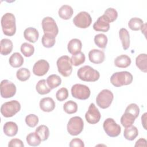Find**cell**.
Here are the masks:
<instances>
[{
    "label": "cell",
    "mask_w": 147,
    "mask_h": 147,
    "mask_svg": "<svg viewBox=\"0 0 147 147\" xmlns=\"http://www.w3.org/2000/svg\"><path fill=\"white\" fill-rule=\"evenodd\" d=\"M2 31L6 36H12L16 32V18L11 13H6L1 18Z\"/></svg>",
    "instance_id": "6da1fadb"
},
{
    "label": "cell",
    "mask_w": 147,
    "mask_h": 147,
    "mask_svg": "<svg viewBox=\"0 0 147 147\" xmlns=\"http://www.w3.org/2000/svg\"><path fill=\"white\" fill-rule=\"evenodd\" d=\"M77 75L80 80L88 82H95L100 77L99 72L90 65L80 67L77 72Z\"/></svg>",
    "instance_id": "7a4b0ae2"
},
{
    "label": "cell",
    "mask_w": 147,
    "mask_h": 147,
    "mask_svg": "<svg viewBox=\"0 0 147 147\" xmlns=\"http://www.w3.org/2000/svg\"><path fill=\"white\" fill-rule=\"evenodd\" d=\"M133 81V75L128 71H121L114 73L111 78V84L117 87L129 85Z\"/></svg>",
    "instance_id": "3957f363"
},
{
    "label": "cell",
    "mask_w": 147,
    "mask_h": 147,
    "mask_svg": "<svg viewBox=\"0 0 147 147\" xmlns=\"http://www.w3.org/2000/svg\"><path fill=\"white\" fill-rule=\"evenodd\" d=\"M59 72L64 77L71 75L72 71V66L71 58L66 55L58 58L56 61Z\"/></svg>",
    "instance_id": "277c9868"
},
{
    "label": "cell",
    "mask_w": 147,
    "mask_h": 147,
    "mask_svg": "<svg viewBox=\"0 0 147 147\" xmlns=\"http://www.w3.org/2000/svg\"><path fill=\"white\" fill-rule=\"evenodd\" d=\"M21 109V105L20 102L16 100H13L5 102L1 107V113L2 115L6 117H11L16 113L20 111Z\"/></svg>",
    "instance_id": "5b68a950"
},
{
    "label": "cell",
    "mask_w": 147,
    "mask_h": 147,
    "mask_svg": "<svg viewBox=\"0 0 147 147\" xmlns=\"http://www.w3.org/2000/svg\"><path fill=\"white\" fill-rule=\"evenodd\" d=\"M113 99L114 95L113 92L108 89H104L98 94L96 98V102L99 107L105 109L111 105Z\"/></svg>",
    "instance_id": "8992f818"
},
{
    "label": "cell",
    "mask_w": 147,
    "mask_h": 147,
    "mask_svg": "<svg viewBox=\"0 0 147 147\" xmlns=\"http://www.w3.org/2000/svg\"><path fill=\"white\" fill-rule=\"evenodd\" d=\"M84 122L82 118L78 116L71 118L67 124V131L71 136L79 134L83 129Z\"/></svg>",
    "instance_id": "52a82bcc"
},
{
    "label": "cell",
    "mask_w": 147,
    "mask_h": 147,
    "mask_svg": "<svg viewBox=\"0 0 147 147\" xmlns=\"http://www.w3.org/2000/svg\"><path fill=\"white\" fill-rule=\"evenodd\" d=\"M103 127L106 134L111 137H117L121 131V126L111 118H108L104 121Z\"/></svg>",
    "instance_id": "ba28073f"
},
{
    "label": "cell",
    "mask_w": 147,
    "mask_h": 147,
    "mask_svg": "<svg viewBox=\"0 0 147 147\" xmlns=\"http://www.w3.org/2000/svg\"><path fill=\"white\" fill-rule=\"evenodd\" d=\"M91 91L88 87L82 84H75L71 88V94L75 98L86 100L90 96Z\"/></svg>",
    "instance_id": "9c48e42d"
},
{
    "label": "cell",
    "mask_w": 147,
    "mask_h": 147,
    "mask_svg": "<svg viewBox=\"0 0 147 147\" xmlns=\"http://www.w3.org/2000/svg\"><path fill=\"white\" fill-rule=\"evenodd\" d=\"M42 28L44 34H49L56 37L59 33L58 26L54 20L51 17H45L42 20Z\"/></svg>",
    "instance_id": "30bf717a"
},
{
    "label": "cell",
    "mask_w": 147,
    "mask_h": 147,
    "mask_svg": "<svg viewBox=\"0 0 147 147\" xmlns=\"http://www.w3.org/2000/svg\"><path fill=\"white\" fill-rule=\"evenodd\" d=\"M92 22V18L90 14L83 11L79 12L73 19L74 25L79 28L85 29L90 26Z\"/></svg>",
    "instance_id": "8fae6325"
},
{
    "label": "cell",
    "mask_w": 147,
    "mask_h": 147,
    "mask_svg": "<svg viewBox=\"0 0 147 147\" xmlns=\"http://www.w3.org/2000/svg\"><path fill=\"white\" fill-rule=\"evenodd\" d=\"M1 95L3 98L13 97L16 92V85L9 80H3L1 82Z\"/></svg>",
    "instance_id": "7c38bea8"
},
{
    "label": "cell",
    "mask_w": 147,
    "mask_h": 147,
    "mask_svg": "<svg viewBox=\"0 0 147 147\" xmlns=\"http://www.w3.org/2000/svg\"><path fill=\"white\" fill-rule=\"evenodd\" d=\"M85 118L87 122L90 124H96L100 121L101 115L94 103H91L88 109L85 114Z\"/></svg>",
    "instance_id": "4fadbf2b"
},
{
    "label": "cell",
    "mask_w": 147,
    "mask_h": 147,
    "mask_svg": "<svg viewBox=\"0 0 147 147\" xmlns=\"http://www.w3.org/2000/svg\"><path fill=\"white\" fill-rule=\"evenodd\" d=\"M49 69V64L44 59L36 61L33 67V72L35 75L42 76L45 75Z\"/></svg>",
    "instance_id": "5bb4252c"
},
{
    "label": "cell",
    "mask_w": 147,
    "mask_h": 147,
    "mask_svg": "<svg viewBox=\"0 0 147 147\" xmlns=\"http://www.w3.org/2000/svg\"><path fill=\"white\" fill-rule=\"evenodd\" d=\"M88 59L92 63L96 64H100L105 60V53L103 51L99 49H92L88 53Z\"/></svg>",
    "instance_id": "9a60e30c"
},
{
    "label": "cell",
    "mask_w": 147,
    "mask_h": 147,
    "mask_svg": "<svg viewBox=\"0 0 147 147\" xmlns=\"http://www.w3.org/2000/svg\"><path fill=\"white\" fill-rule=\"evenodd\" d=\"M93 29L97 32H106L110 29L109 21L103 15L100 16L93 25Z\"/></svg>",
    "instance_id": "2e32d148"
},
{
    "label": "cell",
    "mask_w": 147,
    "mask_h": 147,
    "mask_svg": "<svg viewBox=\"0 0 147 147\" xmlns=\"http://www.w3.org/2000/svg\"><path fill=\"white\" fill-rule=\"evenodd\" d=\"M40 108L44 112H51L55 108V102L52 98L45 97L42 98L40 101Z\"/></svg>",
    "instance_id": "e0dca14e"
},
{
    "label": "cell",
    "mask_w": 147,
    "mask_h": 147,
    "mask_svg": "<svg viewBox=\"0 0 147 147\" xmlns=\"http://www.w3.org/2000/svg\"><path fill=\"white\" fill-rule=\"evenodd\" d=\"M24 36L27 41L32 43H35L38 40L39 33L36 28L29 27L25 29L24 32Z\"/></svg>",
    "instance_id": "ac0fdd59"
},
{
    "label": "cell",
    "mask_w": 147,
    "mask_h": 147,
    "mask_svg": "<svg viewBox=\"0 0 147 147\" xmlns=\"http://www.w3.org/2000/svg\"><path fill=\"white\" fill-rule=\"evenodd\" d=\"M82 48L81 41L78 38H72L68 43L67 49L71 54L75 55L80 52Z\"/></svg>",
    "instance_id": "d6986e66"
},
{
    "label": "cell",
    "mask_w": 147,
    "mask_h": 147,
    "mask_svg": "<svg viewBox=\"0 0 147 147\" xmlns=\"http://www.w3.org/2000/svg\"><path fill=\"white\" fill-rule=\"evenodd\" d=\"M3 130L5 135L9 137H13L17 134L18 129L16 123L9 121L4 124Z\"/></svg>",
    "instance_id": "ffe728a7"
},
{
    "label": "cell",
    "mask_w": 147,
    "mask_h": 147,
    "mask_svg": "<svg viewBox=\"0 0 147 147\" xmlns=\"http://www.w3.org/2000/svg\"><path fill=\"white\" fill-rule=\"evenodd\" d=\"M114 63L116 67L125 68L130 65L131 59L126 55H121L115 59Z\"/></svg>",
    "instance_id": "44dd1931"
},
{
    "label": "cell",
    "mask_w": 147,
    "mask_h": 147,
    "mask_svg": "<svg viewBox=\"0 0 147 147\" xmlns=\"http://www.w3.org/2000/svg\"><path fill=\"white\" fill-rule=\"evenodd\" d=\"M74 13L72 7L68 5H64L61 6L58 11L59 16L63 20H69L71 18Z\"/></svg>",
    "instance_id": "7402d4cb"
},
{
    "label": "cell",
    "mask_w": 147,
    "mask_h": 147,
    "mask_svg": "<svg viewBox=\"0 0 147 147\" xmlns=\"http://www.w3.org/2000/svg\"><path fill=\"white\" fill-rule=\"evenodd\" d=\"M1 54L2 55H7L12 51L13 45L12 41L8 38H3L1 41Z\"/></svg>",
    "instance_id": "603a6c76"
},
{
    "label": "cell",
    "mask_w": 147,
    "mask_h": 147,
    "mask_svg": "<svg viewBox=\"0 0 147 147\" xmlns=\"http://www.w3.org/2000/svg\"><path fill=\"white\" fill-rule=\"evenodd\" d=\"M119 36L123 49L124 50L127 49L130 47V35L129 32L125 28H121L119 31Z\"/></svg>",
    "instance_id": "cb8c5ba5"
},
{
    "label": "cell",
    "mask_w": 147,
    "mask_h": 147,
    "mask_svg": "<svg viewBox=\"0 0 147 147\" xmlns=\"http://www.w3.org/2000/svg\"><path fill=\"white\" fill-rule=\"evenodd\" d=\"M9 63L11 67L14 68H18L23 64L24 58L20 53L14 52L10 57Z\"/></svg>",
    "instance_id": "d4e9b609"
},
{
    "label": "cell",
    "mask_w": 147,
    "mask_h": 147,
    "mask_svg": "<svg viewBox=\"0 0 147 147\" xmlns=\"http://www.w3.org/2000/svg\"><path fill=\"white\" fill-rule=\"evenodd\" d=\"M136 66L141 71L147 72V55L146 53H141L136 59Z\"/></svg>",
    "instance_id": "484cf974"
},
{
    "label": "cell",
    "mask_w": 147,
    "mask_h": 147,
    "mask_svg": "<svg viewBox=\"0 0 147 147\" xmlns=\"http://www.w3.org/2000/svg\"><path fill=\"white\" fill-rule=\"evenodd\" d=\"M138 135L137 128L133 125L125 127L123 132L124 137L129 141L134 140Z\"/></svg>",
    "instance_id": "4316f807"
},
{
    "label": "cell",
    "mask_w": 147,
    "mask_h": 147,
    "mask_svg": "<svg viewBox=\"0 0 147 147\" xmlns=\"http://www.w3.org/2000/svg\"><path fill=\"white\" fill-rule=\"evenodd\" d=\"M144 21L140 18L138 17H133L131 18L128 22L129 28L134 31L141 30L144 26Z\"/></svg>",
    "instance_id": "83f0119b"
},
{
    "label": "cell",
    "mask_w": 147,
    "mask_h": 147,
    "mask_svg": "<svg viewBox=\"0 0 147 147\" xmlns=\"http://www.w3.org/2000/svg\"><path fill=\"white\" fill-rule=\"evenodd\" d=\"M47 83L49 87L52 90L59 86L61 83V79L59 76L56 74H52L49 75L47 79Z\"/></svg>",
    "instance_id": "f1b7e54d"
},
{
    "label": "cell",
    "mask_w": 147,
    "mask_h": 147,
    "mask_svg": "<svg viewBox=\"0 0 147 147\" xmlns=\"http://www.w3.org/2000/svg\"><path fill=\"white\" fill-rule=\"evenodd\" d=\"M36 90L37 92L41 95H45L48 94L51 89L47 84V81L45 79L40 80L36 84Z\"/></svg>",
    "instance_id": "f546056e"
},
{
    "label": "cell",
    "mask_w": 147,
    "mask_h": 147,
    "mask_svg": "<svg viewBox=\"0 0 147 147\" xmlns=\"http://www.w3.org/2000/svg\"><path fill=\"white\" fill-rule=\"evenodd\" d=\"M26 142L30 146H38L41 141L39 136L35 132H32L28 134L26 136Z\"/></svg>",
    "instance_id": "4dcf8cb0"
},
{
    "label": "cell",
    "mask_w": 147,
    "mask_h": 147,
    "mask_svg": "<svg viewBox=\"0 0 147 147\" xmlns=\"http://www.w3.org/2000/svg\"><path fill=\"white\" fill-rule=\"evenodd\" d=\"M136 118L132 114L125 112L121 118V123L122 125L125 127H128L132 125Z\"/></svg>",
    "instance_id": "1f68e13d"
},
{
    "label": "cell",
    "mask_w": 147,
    "mask_h": 147,
    "mask_svg": "<svg viewBox=\"0 0 147 147\" xmlns=\"http://www.w3.org/2000/svg\"><path fill=\"white\" fill-rule=\"evenodd\" d=\"M36 133L39 136L42 141L47 140L49 136V128L44 125L38 126L36 129Z\"/></svg>",
    "instance_id": "d6a6232c"
},
{
    "label": "cell",
    "mask_w": 147,
    "mask_h": 147,
    "mask_svg": "<svg viewBox=\"0 0 147 147\" xmlns=\"http://www.w3.org/2000/svg\"><path fill=\"white\" fill-rule=\"evenodd\" d=\"M94 42L100 48H105L107 44V37L103 33H99L95 36Z\"/></svg>",
    "instance_id": "836d02e7"
},
{
    "label": "cell",
    "mask_w": 147,
    "mask_h": 147,
    "mask_svg": "<svg viewBox=\"0 0 147 147\" xmlns=\"http://www.w3.org/2000/svg\"><path fill=\"white\" fill-rule=\"evenodd\" d=\"M63 110L68 114H74L78 110V105L72 100H68L63 105Z\"/></svg>",
    "instance_id": "e575fe53"
},
{
    "label": "cell",
    "mask_w": 147,
    "mask_h": 147,
    "mask_svg": "<svg viewBox=\"0 0 147 147\" xmlns=\"http://www.w3.org/2000/svg\"><path fill=\"white\" fill-rule=\"evenodd\" d=\"M21 52L25 57H30L33 55L34 48L33 45L28 42H24L21 45Z\"/></svg>",
    "instance_id": "d590c367"
},
{
    "label": "cell",
    "mask_w": 147,
    "mask_h": 147,
    "mask_svg": "<svg viewBox=\"0 0 147 147\" xmlns=\"http://www.w3.org/2000/svg\"><path fill=\"white\" fill-rule=\"evenodd\" d=\"M104 17L109 21V22H114L118 17V12L113 7L107 8L103 14Z\"/></svg>",
    "instance_id": "8d00e7d4"
},
{
    "label": "cell",
    "mask_w": 147,
    "mask_h": 147,
    "mask_svg": "<svg viewBox=\"0 0 147 147\" xmlns=\"http://www.w3.org/2000/svg\"><path fill=\"white\" fill-rule=\"evenodd\" d=\"M55 37L53 36L44 34L41 38L42 45L45 48H51L55 44Z\"/></svg>",
    "instance_id": "74e56055"
},
{
    "label": "cell",
    "mask_w": 147,
    "mask_h": 147,
    "mask_svg": "<svg viewBox=\"0 0 147 147\" xmlns=\"http://www.w3.org/2000/svg\"><path fill=\"white\" fill-rule=\"evenodd\" d=\"M86 60V57L84 54L80 52L75 55H72V57H71V60L72 64L74 65V66H78L83 63H84Z\"/></svg>",
    "instance_id": "f35d334b"
},
{
    "label": "cell",
    "mask_w": 147,
    "mask_h": 147,
    "mask_svg": "<svg viewBox=\"0 0 147 147\" xmlns=\"http://www.w3.org/2000/svg\"><path fill=\"white\" fill-rule=\"evenodd\" d=\"M16 76L19 80L25 82L29 79L30 76V71L26 68H21L17 70Z\"/></svg>",
    "instance_id": "ab89813d"
},
{
    "label": "cell",
    "mask_w": 147,
    "mask_h": 147,
    "mask_svg": "<svg viewBox=\"0 0 147 147\" xmlns=\"http://www.w3.org/2000/svg\"><path fill=\"white\" fill-rule=\"evenodd\" d=\"M38 117L33 114H30L25 117V122L30 127H35L38 124Z\"/></svg>",
    "instance_id": "60d3db41"
},
{
    "label": "cell",
    "mask_w": 147,
    "mask_h": 147,
    "mask_svg": "<svg viewBox=\"0 0 147 147\" xmlns=\"http://www.w3.org/2000/svg\"><path fill=\"white\" fill-rule=\"evenodd\" d=\"M125 112L132 114L136 118H137L140 114V108L137 104L131 103L127 106Z\"/></svg>",
    "instance_id": "b9f144b4"
},
{
    "label": "cell",
    "mask_w": 147,
    "mask_h": 147,
    "mask_svg": "<svg viewBox=\"0 0 147 147\" xmlns=\"http://www.w3.org/2000/svg\"><path fill=\"white\" fill-rule=\"evenodd\" d=\"M68 96V91L65 87H62L57 90L56 94V98L59 101H63Z\"/></svg>",
    "instance_id": "7bdbcfd3"
},
{
    "label": "cell",
    "mask_w": 147,
    "mask_h": 147,
    "mask_svg": "<svg viewBox=\"0 0 147 147\" xmlns=\"http://www.w3.org/2000/svg\"><path fill=\"white\" fill-rule=\"evenodd\" d=\"M69 146L70 147H84V144L83 141L78 138H75L72 139L69 143Z\"/></svg>",
    "instance_id": "ee69618b"
},
{
    "label": "cell",
    "mask_w": 147,
    "mask_h": 147,
    "mask_svg": "<svg viewBox=\"0 0 147 147\" xmlns=\"http://www.w3.org/2000/svg\"><path fill=\"white\" fill-rule=\"evenodd\" d=\"M24 146V144L23 142L18 138H13L9 141L8 144L9 147H13V146L23 147Z\"/></svg>",
    "instance_id": "f6af8a7d"
},
{
    "label": "cell",
    "mask_w": 147,
    "mask_h": 147,
    "mask_svg": "<svg viewBox=\"0 0 147 147\" xmlns=\"http://www.w3.org/2000/svg\"><path fill=\"white\" fill-rule=\"evenodd\" d=\"M135 146H146V140L144 138H140L137 141Z\"/></svg>",
    "instance_id": "bcb514c9"
},
{
    "label": "cell",
    "mask_w": 147,
    "mask_h": 147,
    "mask_svg": "<svg viewBox=\"0 0 147 147\" xmlns=\"http://www.w3.org/2000/svg\"><path fill=\"white\" fill-rule=\"evenodd\" d=\"M146 113H145L141 117V121H142V125L144 127V128L146 130Z\"/></svg>",
    "instance_id": "7dc6e473"
}]
</instances>
